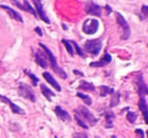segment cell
<instances>
[{
	"label": "cell",
	"mask_w": 148,
	"mask_h": 138,
	"mask_svg": "<svg viewBox=\"0 0 148 138\" xmlns=\"http://www.w3.org/2000/svg\"><path fill=\"white\" fill-rule=\"evenodd\" d=\"M39 45H40V47L45 49L47 58H49V62H51V68H53V72H55L56 74L60 77V78H62V79H66V78H68V75H66V73L64 72L62 68H60V67H59V65H58V62H57V58H56V56L53 55V53H51V51L49 49V47H47L45 45H42L41 43H39Z\"/></svg>",
	"instance_id": "cell-1"
},
{
	"label": "cell",
	"mask_w": 148,
	"mask_h": 138,
	"mask_svg": "<svg viewBox=\"0 0 148 138\" xmlns=\"http://www.w3.org/2000/svg\"><path fill=\"white\" fill-rule=\"evenodd\" d=\"M102 41L101 39H91L87 41L84 45V49L93 56H98L102 49Z\"/></svg>",
	"instance_id": "cell-2"
},
{
	"label": "cell",
	"mask_w": 148,
	"mask_h": 138,
	"mask_svg": "<svg viewBox=\"0 0 148 138\" xmlns=\"http://www.w3.org/2000/svg\"><path fill=\"white\" fill-rule=\"evenodd\" d=\"M75 113L78 114L80 117H82V118H84L87 122L90 123V125H92V126H94V125L98 122V119L90 112V110L88 108L84 107V106H79V107L75 110Z\"/></svg>",
	"instance_id": "cell-3"
},
{
	"label": "cell",
	"mask_w": 148,
	"mask_h": 138,
	"mask_svg": "<svg viewBox=\"0 0 148 138\" xmlns=\"http://www.w3.org/2000/svg\"><path fill=\"white\" fill-rule=\"evenodd\" d=\"M116 15V21H117L118 25H120V27L122 28V35H121V38L122 39H128L129 36H130V33H131V30H130V26H129L128 22L126 21V19L124 18V16L122 15L121 13L119 12H116L115 13Z\"/></svg>",
	"instance_id": "cell-4"
},
{
	"label": "cell",
	"mask_w": 148,
	"mask_h": 138,
	"mask_svg": "<svg viewBox=\"0 0 148 138\" xmlns=\"http://www.w3.org/2000/svg\"><path fill=\"white\" fill-rule=\"evenodd\" d=\"M18 95L25 98V99L30 100L31 102H35V95L33 93L32 88L28 86L27 84L20 83L19 87H18Z\"/></svg>",
	"instance_id": "cell-5"
},
{
	"label": "cell",
	"mask_w": 148,
	"mask_h": 138,
	"mask_svg": "<svg viewBox=\"0 0 148 138\" xmlns=\"http://www.w3.org/2000/svg\"><path fill=\"white\" fill-rule=\"evenodd\" d=\"M99 28V21L97 19H87L83 24V31L86 34H94Z\"/></svg>",
	"instance_id": "cell-6"
},
{
	"label": "cell",
	"mask_w": 148,
	"mask_h": 138,
	"mask_svg": "<svg viewBox=\"0 0 148 138\" xmlns=\"http://www.w3.org/2000/svg\"><path fill=\"white\" fill-rule=\"evenodd\" d=\"M86 12H87V14H90V15L101 17L102 16V7L100 5H98V4L92 2V1L87 2Z\"/></svg>",
	"instance_id": "cell-7"
},
{
	"label": "cell",
	"mask_w": 148,
	"mask_h": 138,
	"mask_svg": "<svg viewBox=\"0 0 148 138\" xmlns=\"http://www.w3.org/2000/svg\"><path fill=\"white\" fill-rule=\"evenodd\" d=\"M136 85L138 87V95L140 98H144L145 96L148 95V87L143 80L142 75H139L136 79Z\"/></svg>",
	"instance_id": "cell-8"
},
{
	"label": "cell",
	"mask_w": 148,
	"mask_h": 138,
	"mask_svg": "<svg viewBox=\"0 0 148 138\" xmlns=\"http://www.w3.org/2000/svg\"><path fill=\"white\" fill-rule=\"evenodd\" d=\"M11 2L14 4L15 6H17L18 8H20L21 10H23V11H26V12H29V13L33 14V15L36 17L37 14L36 12H35V10L32 8V6L29 4V2L27 1V0H24L23 1V4H21L19 1H17V0H11Z\"/></svg>",
	"instance_id": "cell-9"
},
{
	"label": "cell",
	"mask_w": 148,
	"mask_h": 138,
	"mask_svg": "<svg viewBox=\"0 0 148 138\" xmlns=\"http://www.w3.org/2000/svg\"><path fill=\"white\" fill-rule=\"evenodd\" d=\"M32 2H33V5L35 6V9H36L37 13L39 14V17L41 18V20L45 21V23H49L51 21H49V17L47 16L45 10H43L42 4H41V0H32Z\"/></svg>",
	"instance_id": "cell-10"
},
{
	"label": "cell",
	"mask_w": 148,
	"mask_h": 138,
	"mask_svg": "<svg viewBox=\"0 0 148 138\" xmlns=\"http://www.w3.org/2000/svg\"><path fill=\"white\" fill-rule=\"evenodd\" d=\"M55 112L60 120L64 121V122H71V121H72V117H71V115L69 114L66 110L62 109V107H60V106H57V107L55 108Z\"/></svg>",
	"instance_id": "cell-11"
},
{
	"label": "cell",
	"mask_w": 148,
	"mask_h": 138,
	"mask_svg": "<svg viewBox=\"0 0 148 138\" xmlns=\"http://www.w3.org/2000/svg\"><path fill=\"white\" fill-rule=\"evenodd\" d=\"M112 60V56L109 55V54L106 51L105 55H104V58L102 60H100L99 62H94L90 64V67H95V68H101V67H105L106 65L110 64Z\"/></svg>",
	"instance_id": "cell-12"
},
{
	"label": "cell",
	"mask_w": 148,
	"mask_h": 138,
	"mask_svg": "<svg viewBox=\"0 0 148 138\" xmlns=\"http://www.w3.org/2000/svg\"><path fill=\"white\" fill-rule=\"evenodd\" d=\"M0 101H2V102H4V103L8 104V105L10 106V108H11V111L13 113H15V114H24V113H25V111L22 110L21 108L18 107L17 105L13 104L9 99H8V98L4 97V96H0Z\"/></svg>",
	"instance_id": "cell-13"
},
{
	"label": "cell",
	"mask_w": 148,
	"mask_h": 138,
	"mask_svg": "<svg viewBox=\"0 0 148 138\" xmlns=\"http://www.w3.org/2000/svg\"><path fill=\"white\" fill-rule=\"evenodd\" d=\"M0 7L3 8V9L5 10V11L7 12L8 14H9L10 17H11V18H13V19L17 20V21H19V22H23V19H22V17L20 16V14L17 13V12H16L15 10L12 9V8H10L9 6L3 5V4H1V5H0Z\"/></svg>",
	"instance_id": "cell-14"
},
{
	"label": "cell",
	"mask_w": 148,
	"mask_h": 138,
	"mask_svg": "<svg viewBox=\"0 0 148 138\" xmlns=\"http://www.w3.org/2000/svg\"><path fill=\"white\" fill-rule=\"evenodd\" d=\"M138 107H139V110L142 112L145 123L148 124V107H147L146 101H145V98H140V100H139V102H138Z\"/></svg>",
	"instance_id": "cell-15"
},
{
	"label": "cell",
	"mask_w": 148,
	"mask_h": 138,
	"mask_svg": "<svg viewBox=\"0 0 148 138\" xmlns=\"http://www.w3.org/2000/svg\"><path fill=\"white\" fill-rule=\"evenodd\" d=\"M42 76H43V78L45 79V81L51 84V85L53 86V87L55 88V89L57 90L58 92H60V91H62V88H60V86L59 85V83H58L57 81H56L55 79H53V77L51 76V75L49 74V73L45 72V73L42 74Z\"/></svg>",
	"instance_id": "cell-16"
},
{
	"label": "cell",
	"mask_w": 148,
	"mask_h": 138,
	"mask_svg": "<svg viewBox=\"0 0 148 138\" xmlns=\"http://www.w3.org/2000/svg\"><path fill=\"white\" fill-rule=\"evenodd\" d=\"M35 62H36L41 68H43V69L47 68V60H45L43 53L37 51V53L35 54Z\"/></svg>",
	"instance_id": "cell-17"
},
{
	"label": "cell",
	"mask_w": 148,
	"mask_h": 138,
	"mask_svg": "<svg viewBox=\"0 0 148 138\" xmlns=\"http://www.w3.org/2000/svg\"><path fill=\"white\" fill-rule=\"evenodd\" d=\"M40 91H41V93H42V95L45 96L49 101H51V98L56 96V94L53 93L51 90H49L45 85H43V84L40 85Z\"/></svg>",
	"instance_id": "cell-18"
},
{
	"label": "cell",
	"mask_w": 148,
	"mask_h": 138,
	"mask_svg": "<svg viewBox=\"0 0 148 138\" xmlns=\"http://www.w3.org/2000/svg\"><path fill=\"white\" fill-rule=\"evenodd\" d=\"M79 90H85V91H91L94 92L96 90L95 86L92 83L86 82V81H81L80 86H79Z\"/></svg>",
	"instance_id": "cell-19"
},
{
	"label": "cell",
	"mask_w": 148,
	"mask_h": 138,
	"mask_svg": "<svg viewBox=\"0 0 148 138\" xmlns=\"http://www.w3.org/2000/svg\"><path fill=\"white\" fill-rule=\"evenodd\" d=\"M100 96L101 97H106L107 95H109V94H113L114 92V89H112V88H110V87H108V86H101L100 87Z\"/></svg>",
	"instance_id": "cell-20"
},
{
	"label": "cell",
	"mask_w": 148,
	"mask_h": 138,
	"mask_svg": "<svg viewBox=\"0 0 148 138\" xmlns=\"http://www.w3.org/2000/svg\"><path fill=\"white\" fill-rule=\"evenodd\" d=\"M120 93L119 92H114L112 94V99H111V103H110V107H115L116 105H118L119 102H120Z\"/></svg>",
	"instance_id": "cell-21"
},
{
	"label": "cell",
	"mask_w": 148,
	"mask_h": 138,
	"mask_svg": "<svg viewBox=\"0 0 148 138\" xmlns=\"http://www.w3.org/2000/svg\"><path fill=\"white\" fill-rule=\"evenodd\" d=\"M77 96L78 97H80L81 99L83 100V101L86 103V105H88V106H90V105H92V99L90 98V96H88V95H85V94H82V93H77Z\"/></svg>",
	"instance_id": "cell-22"
},
{
	"label": "cell",
	"mask_w": 148,
	"mask_h": 138,
	"mask_svg": "<svg viewBox=\"0 0 148 138\" xmlns=\"http://www.w3.org/2000/svg\"><path fill=\"white\" fill-rule=\"evenodd\" d=\"M106 117V122L108 123L107 127H112L113 125H112V120H113L114 118H115V115H114V113L112 112H107L105 115Z\"/></svg>",
	"instance_id": "cell-23"
},
{
	"label": "cell",
	"mask_w": 148,
	"mask_h": 138,
	"mask_svg": "<svg viewBox=\"0 0 148 138\" xmlns=\"http://www.w3.org/2000/svg\"><path fill=\"white\" fill-rule=\"evenodd\" d=\"M62 43H64V45L66 47V51H68V53L70 54L71 56H74V49H73V47H72V45H71V43L69 41H66V39H62Z\"/></svg>",
	"instance_id": "cell-24"
},
{
	"label": "cell",
	"mask_w": 148,
	"mask_h": 138,
	"mask_svg": "<svg viewBox=\"0 0 148 138\" xmlns=\"http://www.w3.org/2000/svg\"><path fill=\"white\" fill-rule=\"evenodd\" d=\"M126 118L130 123H134L135 121H136V119H137V115H136V113L129 111V112L127 113V115H126Z\"/></svg>",
	"instance_id": "cell-25"
},
{
	"label": "cell",
	"mask_w": 148,
	"mask_h": 138,
	"mask_svg": "<svg viewBox=\"0 0 148 138\" xmlns=\"http://www.w3.org/2000/svg\"><path fill=\"white\" fill-rule=\"evenodd\" d=\"M75 119H76V121L78 122V124L80 125V126L82 127V128H84V129H88V128H89L88 125H87L86 123H85V121H84V120H82V119H81V117L79 116L78 114L75 115Z\"/></svg>",
	"instance_id": "cell-26"
},
{
	"label": "cell",
	"mask_w": 148,
	"mask_h": 138,
	"mask_svg": "<svg viewBox=\"0 0 148 138\" xmlns=\"http://www.w3.org/2000/svg\"><path fill=\"white\" fill-rule=\"evenodd\" d=\"M24 73H25V74L27 75V76L31 79V81H32V83H33V86L35 87V86L37 85V83H38V79H37L36 77H35L33 74H31L30 72H28L27 70H24Z\"/></svg>",
	"instance_id": "cell-27"
},
{
	"label": "cell",
	"mask_w": 148,
	"mask_h": 138,
	"mask_svg": "<svg viewBox=\"0 0 148 138\" xmlns=\"http://www.w3.org/2000/svg\"><path fill=\"white\" fill-rule=\"evenodd\" d=\"M72 43L74 45V47H75V49H76V51H77V53H78V55L80 56H83V58H85V56H86V55H85L84 51H82V49H81V47L78 45V43H77L76 41H72Z\"/></svg>",
	"instance_id": "cell-28"
},
{
	"label": "cell",
	"mask_w": 148,
	"mask_h": 138,
	"mask_svg": "<svg viewBox=\"0 0 148 138\" xmlns=\"http://www.w3.org/2000/svg\"><path fill=\"white\" fill-rule=\"evenodd\" d=\"M141 15H142V19L148 17V5H142V7H141Z\"/></svg>",
	"instance_id": "cell-29"
},
{
	"label": "cell",
	"mask_w": 148,
	"mask_h": 138,
	"mask_svg": "<svg viewBox=\"0 0 148 138\" xmlns=\"http://www.w3.org/2000/svg\"><path fill=\"white\" fill-rule=\"evenodd\" d=\"M73 138H88V135L86 133H75Z\"/></svg>",
	"instance_id": "cell-30"
},
{
	"label": "cell",
	"mask_w": 148,
	"mask_h": 138,
	"mask_svg": "<svg viewBox=\"0 0 148 138\" xmlns=\"http://www.w3.org/2000/svg\"><path fill=\"white\" fill-rule=\"evenodd\" d=\"M105 8H106V10H107V14H110L112 12V8L110 7L108 4H106V6H105Z\"/></svg>",
	"instance_id": "cell-31"
},
{
	"label": "cell",
	"mask_w": 148,
	"mask_h": 138,
	"mask_svg": "<svg viewBox=\"0 0 148 138\" xmlns=\"http://www.w3.org/2000/svg\"><path fill=\"white\" fill-rule=\"evenodd\" d=\"M34 30H35V32L38 33V35H40V36H41V35H42V31H41V29L39 28V27H35Z\"/></svg>",
	"instance_id": "cell-32"
},
{
	"label": "cell",
	"mask_w": 148,
	"mask_h": 138,
	"mask_svg": "<svg viewBox=\"0 0 148 138\" xmlns=\"http://www.w3.org/2000/svg\"><path fill=\"white\" fill-rule=\"evenodd\" d=\"M74 73H75V74H76V75H79V76H84V74H83V73H81V72H79V71H77V70H75L74 71Z\"/></svg>",
	"instance_id": "cell-33"
},
{
	"label": "cell",
	"mask_w": 148,
	"mask_h": 138,
	"mask_svg": "<svg viewBox=\"0 0 148 138\" xmlns=\"http://www.w3.org/2000/svg\"><path fill=\"white\" fill-rule=\"evenodd\" d=\"M136 132L137 133H140V134H141V138H143V131L141 130V129H137Z\"/></svg>",
	"instance_id": "cell-34"
},
{
	"label": "cell",
	"mask_w": 148,
	"mask_h": 138,
	"mask_svg": "<svg viewBox=\"0 0 148 138\" xmlns=\"http://www.w3.org/2000/svg\"><path fill=\"white\" fill-rule=\"evenodd\" d=\"M112 138H117V137H116L115 135H113V136H112Z\"/></svg>",
	"instance_id": "cell-35"
},
{
	"label": "cell",
	"mask_w": 148,
	"mask_h": 138,
	"mask_svg": "<svg viewBox=\"0 0 148 138\" xmlns=\"http://www.w3.org/2000/svg\"><path fill=\"white\" fill-rule=\"evenodd\" d=\"M147 137H148V131H147Z\"/></svg>",
	"instance_id": "cell-36"
},
{
	"label": "cell",
	"mask_w": 148,
	"mask_h": 138,
	"mask_svg": "<svg viewBox=\"0 0 148 138\" xmlns=\"http://www.w3.org/2000/svg\"><path fill=\"white\" fill-rule=\"evenodd\" d=\"M56 138H58V137H56Z\"/></svg>",
	"instance_id": "cell-37"
}]
</instances>
